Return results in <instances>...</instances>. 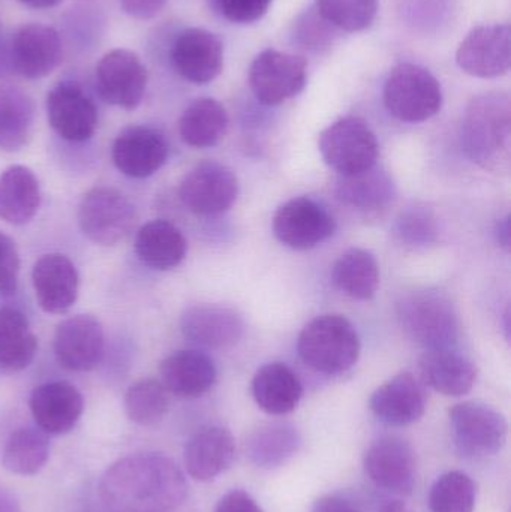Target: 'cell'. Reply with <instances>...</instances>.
Masks as SVG:
<instances>
[{
	"mask_svg": "<svg viewBox=\"0 0 511 512\" xmlns=\"http://www.w3.org/2000/svg\"><path fill=\"white\" fill-rule=\"evenodd\" d=\"M188 492L179 466L159 454L126 457L111 465L99 483L108 512H173Z\"/></svg>",
	"mask_w": 511,
	"mask_h": 512,
	"instance_id": "1",
	"label": "cell"
},
{
	"mask_svg": "<svg viewBox=\"0 0 511 512\" xmlns=\"http://www.w3.org/2000/svg\"><path fill=\"white\" fill-rule=\"evenodd\" d=\"M464 152L492 173H507L511 162V101L507 93H483L471 99L462 119Z\"/></svg>",
	"mask_w": 511,
	"mask_h": 512,
	"instance_id": "2",
	"label": "cell"
},
{
	"mask_svg": "<svg viewBox=\"0 0 511 512\" xmlns=\"http://www.w3.org/2000/svg\"><path fill=\"white\" fill-rule=\"evenodd\" d=\"M399 324L408 337L426 349L453 348L459 339V318L443 292L417 289L396 303Z\"/></svg>",
	"mask_w": 511,
	"mask_h": 512,
	"instance_id": "3",
	"label": "cell"
},
{
	"mask_svg": "<svg viewBox=\"0 0 511 512\" xmlns=\"http://www.w3.org/2000/svg\"><path fill=\"white\" fill-rule=\"evenodd\" d=\"M297 351L303 363L315 372L339 375L356 366L360 337L344 316L321 315L303 328Z\"/></svg>",
	"mask_w": 511,
	"mask_h": 512,
	"instance_id": "4",
	"label": "cell"
},
{
	"mask_svg": "<svg viewBox=\"0 0 511 512\" xmlns=\"http://www.w3.org/2000/svg\"><path fill=\"white\" fill-rule=\"evenodd\" d=\"M384 104L395 119L422 123L440 113L443 90L428 69L401 63L392 69L384 84Z\"/></svg>",
	"mask_w": 511,
	"mask_h": 512,
	"instance_id": "5",
	"label": "cell"
},
{
	"mask_svg": "<svg viewBox=\"0 0 511 512\" xmlns=\"http://www.w3.org/2000/svg\"><path fill=\"white\" fill-rule=\"evenodd\" d=\"M321 155L324 162L339 176H353L371 170L377 165V135L360 117H342L324 129L320 135Z\"/></svg>",
	"mask_w": 511,
	"mask_h": 512,
	"instance_id": "6",
	"label": "cell"
},
{
	"mask_svg": "<svg viewBox=\"0 0 511 512\" xmlns=\"http://www.w3.org/2000/svg\"><path fill=\"white\" fill-rule=\"evenodd\" d=\"M78 222L87 239L96 245L114 246L134 230L137 210L122 192L110 186H98L81 200Z\"/></svg>",
	"mask_w": 511,
	"mask_h": 512,
	"instance_id": "7",
	"label": "cell"
},
{
	"mask_svg": "<svg viewBox=\"0 0 511 512\" xmlns=\"http://www.w3.org/2000/svg\"><path fill=\"white\" fill-rule=\"evenodd\" d=\"M450 427L456 447L467 457L495 456L507 441L506 418L503 414L480 402H464L449 412Z\"/></svg>",
	"mask_w": 511,
	"mask_h": 512,
	"instance_id": "8",
	"label": "cell"
},
{
	"mask_svg": "<svg viewBox=\"0 0 511 512\" xmlns=\"http://www.w3.org/2000/svg\"><path fill=\"white\" fill-rule=\"evenodd\" d=\"M306 72L302 56L267 48L252 60L249 86L258 102L275 107L305 89Z\"/></svg>",
	"mask_w": 511,
	"mask_h": 512,
	"instance_id": "9",
	"label": "cell"
},
{
	"mask_svg": "<svg viewBox=\"0 0 511 512\" xmlns=\"http://www.w3.org/2000/svg\"><path fill=\"white\" fill-rule=\"evenodd\" d=\"M179 195L186 209L195 215H221L236 203L239 180L219 162H201L183 177Z\"/></svg>",
	"mask_w": 511,
	"mask_h": 512,
	"instance_id": "10",
	"label": "cell"
},
{
	"mask_svg": "<svg viewBox=\"0 0 511 512\" xmlns=\"http://www.w3.org/2000/svg\"><path fill=\"white\" fill-rule=\"evenodd\" d=\"M96 87L108 104L134 110L146 93V66L134 51L125 48L108 51L96 66Z\"/></svg>",
	"mask_w": 511,
	"mask_h": 512,
	"instance_id": "11",
	"label": "cell"
},
{
	"mask_svg": "<svg viewBox=\"0 0 511 512\" xmlns=\"http://www.w3.org/2000/svg\"><path fill=\"white\" fill-rule=\"evenodd\" d=\"M363 465L369 480L393 495L410 496L416 487V451L404 439H378L366 451Z\"/></svg>",
	"mask_w": 511,
	"mask_h": 512,
	"instance_id": "12",
	"label": "cell"
},
{
	"mask_svg": "<svg viewBox=\"0 0 511 512\" xmlns=\"http://www.w3.org/2000/svg\"><path fill=\"white\" fill-rule=\"evenodd\" d=\"M456 63L465 74L495 78L507 74L511 65L509 24L474 27L456 51Z\"/></svg>",
	"mask_w": 511,
	"mask_h": 512,
	"instance_id": "13",
	"label": "cell"
},
{
	"mask_svg": "<svg viewBox=\"0 0 511 512\" xmlns=\"http://www.w3.org/2000/svg\"><path fill=\"white\" fill-rule=\"evenodd\" d=\"M336 222L326 209L309 200L294 198L279 207L273 233L282 245L296 251L315 248L335 234Z\"/></svg>",
	"mask_w": 511,
	"mask_h": 512,
	"instance_id": "14",
	"label": "cell"
},
{
	"mask_svg": "<svg viewBox=\"0 0 511 512\" xmlns=\"http://www.w3.org/2000/svg\"><path fill=\"white\" fill-rule=\"evenodd\" d=\"M104 328L90 315H75L60 322L54 334V354L60 366L72 372H89L104 355Z\"/></svg>",
	"mask_w": 511,
	"mask_h": 512,
	"instance_id": "15",
	"label": "cell"
},
{
	"mask_svg": "<svg viewBox=\"0 0 511 512\" xmlns=\"http://www.w3.org/2000/svg\"><path fill=\"white\" fill-rule=\"evenodd\" d=\"M170 146L158 129L149 126H129L114 140V165L120 173L132 179H146L158 173L167 162Z\"/></svg>",
	"mask_w": 511,
	"mask_h": 512,
	"instance_id": "16",
	"label": "cell"
},
{
	"mask_svg": "<svg viewBox=\"0 0 511 512\" xmlns=\"http://www.w3.org/2000/svg\"><path fill=\"white\" fill-rule=\"evenodd\" d=\"M48 122L63 140L87 141L98 126V110L87 93L75 83H60L48 92Z\"/></svg>",
	"mask_w": 511,
	"mask_h": 512,
	"instance_id": "17",
	"label": "cell"
},
{
	"mask_svg": "<svg viewBox=\"0 0 511 512\" xmlns=\"http://www.w3.org/2000/svg\"><path fill=\"white\" fill-rule=\"evenodd\" d=\"M174 69L189 83L207 84L224 68V45L206 29L183 30L171 50Z\"/></svg>",
	"mask_w": 511,
	"mask_h": 512,
	"instance_id": "18",
	"label": "cell"
},
{
	"mask_svg": "<svg viewBox=\"0 0 511 512\" xmlns=\"http://www.w3.org/2000/svg\"><path fill=\"white\" fill-rule=\"evenodd\" d=\"M426 397L422 381L413 373L402 372L378 387L369 400L371 411L393 427L411 426L425 415Z\"/></svg>",
	"mask_w": 511,
	"mask_h": 512,
	"instance_id": "19",
	"label": "cell"
},
{
	"mask_svg": "<svg viewBox=\"0 0 511 512\" xmlns=\"http://www.w3.org/2000/svg\"><path fill=\"white\" fill-rule=\"evenodd\" d=\"M183 336L203 348L227 349L243 336V319L236 310L216 304L188 307L180 318Z\"/></svg>",
	"mask_w": 511,
	"mask_h": 512,
	"instance_id": "20",
	"label": "cell"
},
{
	"mask_svg": "<svg viewBox=\"0 0 511 512\" xmlns=\"http://www.w3.org/2000/svg\"><path fill=\"white\" fill-rule=\"evenodd\" d=\"M32 282L36 300L44 312L60 315L68 312L77 301L80 279L68 256H41L33 267Z\"/></svg>",
	"mask_w": 511,
	"mask_h": 512,
	"instance_id": "21",
	"label": "cell"
},
{
	"mask_svg": "<svg viewBox=\"0 0 511 512\" xmlns=\"http://www.w3.org/2000/svg\"><path fill=\"white\" fill-rule=\"evenodd\" d=\"M15 68L30 80L47 77L62 62V41L54 27L47 24H26L12 41Z\"/></svg>",
	"mask_w": 511,
	"mask_h": 512,
	"instance_id": "22",
	"label": "cell"
},
{
	"mask_svg": "<svg viewBox=\"0 0 511 512\" xmlns=\"http://www.w3.org/2000/svg\"><path fill=\"white\" fill-rule=\"evenodd\" d=\"M30 411L42 432L65 435L74 429L83 414L84 400L80 391L68 382L39 385L30 396Z\"/></svg>",
	"mask_w": 511,
	"mask_h": 512,
	"instance_id": "23",
	"label": "cell"
},
{
	"mask_svg": "<svg viewBox=\"0 0 511 512\" xmlns=\"http://www.w3.org/2000/svg\"><path fill=\"white\" fill-rule=\"evenodd\" d=\"M236 456V442L230 430L209 426L198 430L185 447L183 462L194 480L212 481L227 471Z\"/></svg>",
	"mask_w": 511,
	"mask_h": 512,
	"instance_id": "24",
	"label": "cell"
},
{
	"mask_svg": "<svg viewBox=\"0 0 511 512\" xmlns=\"http://www.w3.org/2000/svg\"><path fill=\"white\" fill-rule=\"evenodd\" d=\"M419 367L423 382L444 396H464L477 381L476 364L453 348L428 349Z\"/></svg>",
	"mask_w": 511,
	"mask_h": 512,
	"instance_id": "25",
	"label": "cell"
},
{
	"mask_svg": "<svg viewBox=\"0 0 511 512\" xmlns=\"http://www.w3.org/2000/svg\"><path fill=\"white\" fill-rule=\"evenodd\" d=\"M162 384L179 397H200L212 390L218 372L212 358L200 351H179L161 363Z\"/></svg>",
	"mask_w": 511,
	"mask_h": 512,
	"instance_id": "26",
	"label": "cell"
},
{
	"mask_svg": "<svg viewBox=\"0 0 511 512\" xmlns=\"http://www.w3.org/2000/svg\"><path fill=\"white\" fill-rule=\"evenodd\" d=\"M251 388L255 402L269 415L290 414L303 396L302 382L284 363L260 367L252 379Z\"/></svg>",
	"mask_w": 511,
	"mask_h": 512,
	"instance_id": "27",
	"label": "cell"
},
{
	"mask_svg": "<svg viewBox=\"0 0 511 512\" xmlns=\"http://www.w3.org/2000/svg\"><path fill=\"white\" fill-rule=\"evenodd\" d=\"M41 206V188L30 168L12 165L0 174V219L24 225L35 218Z\"/></svg>",
	"mask_w": 511,
	"mask_h": 512,
	"instance_id": "28",
	"label": "cell"
},
{
	"mask_svg": "<svg viewBox=\"0 0 511 512\" xmlns=\"http://www.w3.org/2000/svg\"><path fill=\"white\" fill-rule=\"evenodd\" d=\"M188 243L182 231L168 221L149 222L135 237V252L147 267L171 270L185 259Z\"/></svg>",
	"mask_w": 511,
	"mask_h": 512,
	"instance_id": "29",
	"label": "cell"
},
{
	"mask_svg": "<svg viewBox=\"0 0 511 512\" xmlns=\"http://www.w3.org/2000/svg\"><path fill=\"white\" fill-rule=\"evenodd\" d=\"M336 194L342 203L360 212H380L395 198V183L386 171L375 165L363 173L341 176Z\"/></svg>",
	"mask_w": 511,
	"mask_h": 512,
	"instance_id": "30",
	"label": "cell"
},
{
	"mask_svg": "<svg viewBox=\"0 0 511 512\" xmlns=\"http://www.w3.org/2000/svg\"><path fill=\"white\" fill-rule=\"evenodd\" d=\"M228 128V114L221 102L201 98L192 102L179 122L182 140L195 149L216 146L224 138Z\"/></svg>",
	"mask_w": 511,
	"mask_h": 512,
	"instance_id": "31",
	"label": "cell"
},
{
	"mask_svg": "<svg viewBox=\"0 0 511 512\" xmlns=\"http://www.w3.org/2000/svg\"><path fill=\"white\" fill-rule=\"evenodd\" d=\"M332 280L339 291L354 300H371L380 285L377 259L365 249H348L332 268Z\"/></svg>",
	"mask_w": 511,
	"mask_h": 512,
	"instance_id": "32",
	"label": "cell"
},
{
	"mask_svg": "<svg viewBox=\"0 0 511 512\" xmlns=\"http://www.w3.org/2000/svg\"><path fill=\"white\" fill-rule=\"evenodd\" d=\"M35 123L32 99L18 87L0 86V149L17 152L29 143Z\"/></svg>",
	"mask_w": 511,
	"mask_h": 512,
	"instance_id": "33",
	"label": "cell"
},
{
	"mask_svg": "<svg viewBox=\"0 0 511 512\" xmlns=\"http://www.w3.org/2000/svg\"><path fill=\"white\" fill-rule=\"evenodd\" d=\"M38 351V340L30 330L29 319L14 307L0 309V369L20 372Z\"/></svg>",
	"mask_w": 511,
	"mask_h": 512,
	"instance_id": "34",
	"label": "cell"
},
{
	"mask_svg": "<svg viewBox=\"0 0 511 512\" xmlns=\"http://www.w3.org/2000/svg\"><path fill=\"white\" fill-rule=\"evenodd\" d=\"M302 438L290 424H266L246 441V456L261 469L284 466L299 451Z\"/></svg>",
	"mask_w": 511,
	"mask_h": 512,
	"instance_id": "35",
	"label": "cell"
},
{
	"mask_svg": "<svg viewBox=\"0 0 511 512\" xmlns=\"http://www.w3.org/2000/svg\"><path fill=\"white\" fill-rule=\"evenodd\" d=\"M50 456L47 433L35 427H21L9 436L3 450V468L11 474L33 475L41 471Z\"/></svg>",
	"mask_w": 511,
	"mask_h": 512,
	"instance_id": "36",
	"label": "cell"
},
{
	"mask_svg": "<svg viewBox=\"0 0 511 512\" xmlns=\"http://www.w3.org/2000/svg\"><path fill=\"white\" fill-rule=\"evenodd\" d=\"M170 400L162 382L156 379H143L129 387L125 396V409L128 417L141 426L159 423L168 412Z\"/></svg>",
	"mask_w": 511,
	"mask_h": 512,
	"instance_id": "37",
	"label": "cell"
},
{
	"mask_svg": "<svg viewBox=\"0 0 511 512\" xmlns=\"http://www.w3.org/2000/svg\"><path fill=\"white\" fill-rule=\"evenodd\" d=\"M476 484L464 472L441 475L429 492L431 512H473L476 507Z\"/></svg>",
	"mask_w": 511,
	"mask_h": 512,
	"instance_id": "38",
	"label": "cell"
},
{
	"mask_svg": "<svg viewBox=\"0 0 511 512\" xmlns=\"http://www.w3.org/2000/svg\"><path fill=\"white\" fill-rule=\"evenodd\" d=\"M318 14L345 32H360L374 23L378 0H317Z\"/></svg>",
	"mask_w": 511,
	"mask_h": 512,
	"instance_id": "39",
	"label": "cell"
},
{
	"mask_svg": "<svg viewBox=\"0 0 511 512\" xmlns=\"http://www.w3.org/2000/svg\"><path fill=\"white\" fill-rule=\"evenodd\" d=\"M396 234L407 246L420 248L437 242L438 227L434 212L425 204H414L399 215Z\"/></svg>",
	"mask_w": 511,
	"mask_h": 512,
	"instance_id": "40",
	"label": "cell"
},
{
	"mask_svg": "<svg viewBox=\"0 0 511 512\" xmlns=\"http://www.w3.org/2000/svg\"><path fill=\"white\" fill-rule=\"evenodd\" d=\"M273 0H215L219 14L236 24H251L261 20Z\"/></svg>",
	"mask_w": 511,
	"mask_h": 512,
	"instance_id": "41",
	"label": "cell"
},
{
	"mask_svg": "<svg viewBox=\"0 0 511 512\" xmlns=\"http://www.w3.org/2000/svg\"><path fill=\"white\" fill-rule=\"evenodd\" d=\"M20 274V255L17 246L0 233V294H12L17 289Z\"/></svg>",
	"mask_w": 511,
	"mask_h": 512,
	"instance_id": "42",
	"label": "cell"
},
{
	"mask_svg": "<svg viewBox=\"0 0 511 512\" xmlns=\"http://www.w3.org/2000/svg\"><path fill=\"white\" fill-rule=\"evenodd\" d=\"M326 20L318 14L317 9L314 12H308L299 23L297 38L303 42V45L309 48H320V45L329 41L330 30L327 29Z\"/></svg>",
	"mask_w": 511,
	"mask_h": 512,
	"instance_id": "43",
	"label": "cell"
},
{
	"mask_svg": "<svg viewBox=\"0 0 511 512\" xmlns=\"http://www.w3.org/2000/svg\"><path fill=\"white\" fill-rule=\"evenodd\" d=\"M215 512H264L249 493L233 490L216 505Z\"/></svg>",
	"mask_w": 511,
	"mask_h": 512,
	"instance_id": "44",
	"label": "cell"
},
{
	"mask_svg": "<svg viewBox=\"0 0 511 512\" xmlns=\"http://www.w3.org/2000/svg\"><path fill=\"white\" fill-rule=\"evenodd\" d=\"M126 14L138 20H150L164 9L167 0H119Z\"/></svg>",
	"mask_w": 511,
	"mask_h": 512,
	"instance_id": "45",
	"label": "cell"
},
{
	"mask_svg": "<svg viewBox=\"0 0 511 512\" xmlns=\"http://www.w3.org/2000/svg\"><path fill=\"white\" fill-rule=\"evenodd\" d=\"M312 512H363L362 508L347 496L326 495L315 501Z\"/></svg>",
	"mask_w": 511,
	"mask_h": 512,
	"instance_id": "46",
	"label": "cell"
},
{
	"mask_svg": "<svg viewBox=\"0 0 511 512\" xmlns=\"http://www.w3.org/2000/svg\"><path fill=\"white\" fill-rule=\"evenodd\" d=\"M0 512H21L17 499L2 489H0Z\"/></svg>",
	"mask_w": 511,
	"mask_h": 512,
	"instance_id": "47",
	"label": "cell"
},
{
	"mask_svg": "<svg viewBox=\"0 0 511 512\" xmlns=\"http://www.w3.org/2000/svg\"><path fill=\"white\" fill-rule=\"evenodd\" d=\"M497 239L501 246L506 249H510V218L507 216L506 219L498 224L497 228Z\"/></svg>",
	"mask_w": 511,
	"mask_h": 512,
	"instance_id": "48",
	"label": "cell"
},
{
	"mask_svg": "<svg viewBox=\"0 0 511 512\" xmlns=\"http://www.w3.org/2000/svg\"><path fill=\"white\" fill-rule=\"evenodd\" d=\"M21 2H23L24 5L30 6V8L48 9L59 5L62 0H21Z\"/></svg>",
	"mask_w": 511,
	"mask_h": 512,
	"instance_id": "49",
	"label": "cell"
},
{
	"mask_svg": "<svg viewBox=\"0 0 511 512\" xmlns=\"http://www.w3.org/2000/svg\"><path fill=\"white\" fill-rule=\"evenodd\" d=\"M380 512H413L411 511V508L408 507L405 502L402 501H392L387 502L386 505H383L381 507Z\"/></svg>",
	"mask_w": 511,
	"mask_h": 512,
	"instance_id": "50",
	"label": "cell"
}]
</instances>
